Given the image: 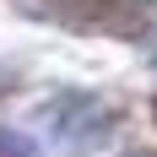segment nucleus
I'll return each mask as SVG.
<instances>
[{"label": "nucleus", "mask_w": 157, "mask_h": 157, "mask_svg": "<svg viewBox=\"0 0 157 157\" xmlns=\"http://www.w3.org/2000/svg\"><path fill=\"white\" fill-rule=\"evenodd\" d=\"M38 125L60 152H98L109 146L114 136V109L98 92H81V87H60L38 103Z\"/></svg>", "instance_id": "1"}, {"label": "nucleus", "mask_w": 157, "mask_h": 157, "mask_svg": "<svg viewBox=\"0 0 157 157\" xmlns=\"http://www.w3.org/2000/svg\"><path fill=\"white\" fill-rule=\"evenodd\" d=\"M0 157H38V146L27 136H16V130H0Z\"/></svg>", "instance_id": "2"}]
</instances>
